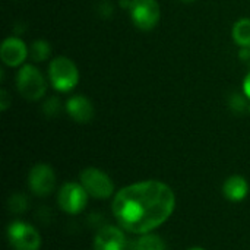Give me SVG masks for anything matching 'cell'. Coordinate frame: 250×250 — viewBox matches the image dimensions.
Masks as SVG:
<instances>
[{"instance_id": "cell-10", "label": "cell", "mask_w": 250, "mask_h": 250, "mask_svg": "<svg viewBox=\"0 0 250 250\" xmlns=\"http://www.w3.org/2000/svg\"><path fill=\"white\" fill-rule=\"evenodd\" d=\"M126 248L125 233L113 226L100 229L94 239V250H126Z\"/></svg>"}, {"instance_id": "cell-5", "label": "cell", "mask_w": 250, "mask_h": 250, "mask_svg": "<svg viewBox=\"0 0 250 250\" xmlns=\"http://www.w3.org/2000/svg\"><path fill=\"white\" fill-rule=\"evenodd\" d=\"M81 185L89 196L95 199H107L114 193V183L108 174L100 168L88 167L79 174Z\"/></svg>"}, {"instance_id": "cell-14", "label": "cell", "mask_w": 250, "mask_h": 250, "mask_svg": "<svg viewBox=\"0 0 250 250\" xmlns=\"http://www.w3.org/2000/svg\"><path fill=\"white\" fill-rule=\"evenodd\" d=\"M51 56V45L45 40H35L29 45V59L35 63L45 62Z\"/></svg>"}, {"instance_id": "cell-6", "label": "cell", "mask_w": 250, "mask_h": 250, "mask_svg": "<svg viewBox=\"0 0 250 250\" xmlns=\"http://www.w3.org/2000/svg\"><path fill=\"white\" fill-rule=\"evenodd\" d=\"M7 239L13 250H40L41 248L38 231L23 221H13L9 224Z\"/></svg>"}, {"instance_id": "cell-4", "label": "cell", "mask_w": 250, "mask_h": 250, "mask_svg": "<svg viewBox=\"0 0 250 250\" xmlns=\"http://www.w3.org/2000/svg\"><path fill=\"white\" fill-rule=\"evenodd\" d=\"M129 15L138 29L152 31L161 19V7L157 0H132Z\"/></svg>"}, {"instance_id": "cell-13", "label": "cell", "mask_w": 250, "mask_h": 250, "mask_svg": "<svg viewBox=\"0 0 250 250\" xmlns=\"http://www.w3.org/2000/svg\"><path fill=\"white\" fill-rule=\"evenodd\" d=\"M231 35L239 47H250V18L239 19L233 26Z\"/></svg>"}, {"instance_id": "cell-3", "label": "cell", "mask_w": 250, "mask_h": 250, "mask_svg": "<svg viewBox=\"0 0 250 250\" xmlns=\"http://www.w3.org/2000/svg\"><path fill=\"white\" fill-rule=\"evenodd\" d=\"M16 89L25 100L38 101L45 97V76L37 66L22 64L16 72Z\"/></svg>"}, {"instance_id": "cell-17", "label": "cell", "mask_w": 250, "mask_h": 250, "mask_svg": "<svg viewBox=\"0 0 250 250\" xmlns=\"http://www.w3.org/2000/svg\"><path fill=\"white\" fill-rule=\"evenodd\" d=\"M62 108H63L62 101H60V98L56 97V95L47 97V98L44 100L42 105H41V110H42L44 116H45V117H50V119L59 116L60 111H62Z\"/></svg>"}, {"instance_id": "cell-7", "label": "cell", "mask_w": 250, "mask_h": 250, "mask_svg": "<svg viewBox=\"0 0 250 250\" xmlns=\"http://www.w3.org/2000/svg\"><path fill=\"white\" fill-rule=\"evenodd\" d=\"M57 201H59L60 208L66 214L76 215L85 209L86 202H88V192L83 189L81 183L70 182L62 186Z\"/></svg>"}, {"instance_id": "cell-11", "label": "cell", "mask_w": 250, "mask_h": 250, "mask_svg": "<svg viewBox=\"0 0 250 250\" xmlns=\"http://www.w3.org/2000/svg\"><path fill=\"white\" fill-rule=\"evenodd\" d=\"M64 110L70 116V119L75 120L76 123H88L94 119V114H95L94 104L91 103L88 97L82 94L72 95L66 101Z\"/></svg>"}, {"instance_id": "cell-8", "label": "cell", "mask_w": 250, "mask_h": 250, "mask_svg": "<svg viewBox=\"0 0 250 250\" xmlns=\"http://www.w3.org/2000/svg\"><path fill=\"white\" fill-rule=\"evenodd\" d=\"M29 57V47L18 35H10L0 45V59L9 67H21Z\"/></svg>"}, {"instance_id": "cell-19", "label": "cell", "mask_w": 250, "mask_h": 250, "mask_svg": "<svg viewBox=\"0 0 250 250\" xmlns=\"http://www.w3.org/2000/svg\"><path fill=\"white\" fill-rule=\"evenodd\" d=\"M12 105V98L6 89H0V110L6 111Z\"/></svg>"}, {"instance_id": "cell-21", "label": "cell", "mask_w": 250, "mask_h": 250, "mask_svg": "<svg viewBox=\"0 0 250 250\" xmlns=\"http://www.w3.org/2000/svg\"><path fill=\"white\" fill-rule=\"evenodd\" d=\"M243 92H245V95L249 98L250 101V72L246 75V78L243 81Z\"/></svg>"}, {"instance_id": "cell-16", "label": "cell", "mask_w": 250, "mask_h": 250, "mask_svg": "<svg viewBox=\"0 0 250 250\" xmlns=\"http://www.w3.org/2000/svg\"><path fill=\"white\" fill-rule=\"evenodd\" d=\"M249 98L245 95V92H233L229 97V108L234 113V114H243L245 111L249 110Z\"/></svg>"}, {"instance_id": "cell-18", "label": "cell", "mask_w": 250, "mask_h": 250, "mask_svg": "<svg viewBox=\"0 0 250 250\" xmlns=\"http://www.w3.org/2000/svg\"><path fill=\"white\" fill-rule=\"evenodd\" d=\"M7 208L13 214H22L28 208V198L22 193H13L7 199Z\"/></svg>"}, {"instance_id": "cell-23", "label": "cell", "mask_w": 250, "mask_h": 250, "mask_svg": "<svg viewBox=\"0 0 250 250\" xmlns=\"http://www.w3.org/2000/svg\"><path fill=\"white\" fill-rule=\"evenodd\" d=\"M180 1H183V3H192V1H196V0H180Z\"/></svg>"}, {"instance_id": "cell-22", "label": "cell", "mask_w": 250, "mask_h": 250, "mask_svg": "<svg viewBox=\"0 0 250 250\" xmlns=\"http://www.w3.org/2000/svg\"><path fill=\"white\" fill-rule=\"evenodd\" d=\"M119 4H120V7H122V9L129 10V9H130V6H132V0H120V1H119Z\"/></svg>"}, {"instance_id": "cell-9", "label": "cell", "mask_w": 250, "mask_h": 250, "mask_svg": "<svg viewBox=\"0 0 250 250\" xmlns=\"http://www.w3.org/2000/svg\"><path fill=\"white\" fill-rule=\"evenodd\" d=\"M29 189L37 196H47L56 188V173L48 164H37L31 168L28 176Z\"/></svg>"}, {"instance_id": "cell-25", "label": "cell", "mask_w": 250, "mask_h": 250, "mask_svg": "<svg viewBox=\"0 0 250 250\" xmlns=\"http://www.w3.org/2000/svg\"><path fill=\"white\" fill-rule=\"evenodd\" d=\"M248 113H249V114H250V104H249V110H248Z\"/></svg>"}, {"instance_id": "cell-1", "label": "cell", "mask_w": 250, "mask_h": 250, "mask_svg": "<svg viewBox=\"0 0 250 250\" xmlns=\"http://www.w3.org/2000/svg\"><path fill=\"white\" fill-rule=\"evenodd\" d=\"M176 208L170 186L158 180L135 183L119 190L113 201V214L129 233L148 234L164 224Z\"/></svg>"}, {"instance_id": "cell-20", "label": "cell", "mask_w": 250, "mask_h": 250, "mask_svg": "<svg viewBox=\"0 0 250 250\" xmlns=\"http://www.w3.org/2000/svg\"><path fill=\"white\" fill-rule=\"evenodd\" d=\"M98 12L103 18H110L113 15V4L108 0H104L100 6H98Z\"/></svg>"}, {"instance_id": "cell-2", "label": "cell", "mask_w": 250, "mask_h": 250, "mask_svg": "<svg viewBox=\"0 0 250 250\" xmlns=\"http://www.w3.org/2000/svg\"><path fill=\"white\" fill-rule=\"evenodd\" d=\"M48 81L57 92H70L79 82L78 66L72 59L57 56L48 64Z\"/></svg>"}, {"instance_id": "cell-24", "label": "cell", "mask_w": 250, "mask_h": 250, "mask_svg": "<svg viewBox=\"0 0 250 250\" xmlns=\"http://www.w3.org/2000/svg\"><path fill=\"white\" fill-rule=\"evenodd\" d=\"M188 250H205V249H202V248H190V249H188Z\"/></svg>"}, {"instance_id": "cell-15", "label": "cell", "mask_w": 250, "mask_h": 250, "mask_svg": "<svg viewBox=\"0 0 250 250\" xmlns=\"http://www.w3.org/2000/svg\"><path fill=\"white\" fill-rule=\"evenodd\" d=\"M130 250H166L164 242L155 234H144L130 245Z\"/></svg>"}, {"instance_id": "cell-12", "label": "cell", "mask_w": 250, "mask_h": 250, "mask_svg": "<svg viewBox=\"0 0 250 250\" xmlns=\"http://www.w3.org/2000/svg\"><path fill=\"white\" fill-rule=\"evenodd\" d=\"M224 196L231 202H240L243 201L249 193V185L248 180L242 176H231L224 182L223 186Z\"/></svg>"}]
</instances>
